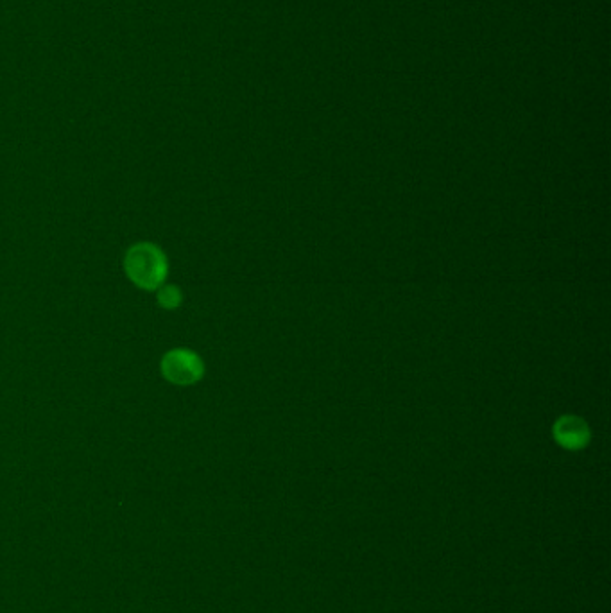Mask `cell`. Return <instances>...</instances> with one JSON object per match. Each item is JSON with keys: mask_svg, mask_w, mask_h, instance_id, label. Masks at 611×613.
Wrapping results in <instances>:
<instances>
[{"mask_svg": "<svg viewBox=\"0 0 611 613\" xmlns=\"http://www.w3.org/2000/svg\"><path fill=\"white\" fill-rule=\"evenodd\" d=\"M130 277L142 287H156L164 280L165 260L162 253L153 246H137L133 248L128 259Z\"/></svg>", "mask_w": 611, "mask_h": 613, "instance_id": "6da1fadb", "label": "cell"}, {"mask_svg": "<svg viewBox=\"0 0 611 613\" xmlns=\"http://www.w3.org/2000/svg\"><path fill=\"white\" fill-rule=\"evenodd\" d=\"M552 434H554V440L558 441V445L567 450L585 449L592 438L588 424L583 418L576 415H565L558 418Z\"/></svg>", "mask_w": 611, "mask_h": 613, "instance_id": "7a4b0ae2", "label": "cell"}, {"mask_svg": "<svg viewBox=\"0 0 611 613\" xmlns=\"http://www.w3.org/2000/svg\"><path fill=\"white\" fill-rule=\"evenodd\" d=\"M165 373L173 382L190 384L203 375V363L199 361L198 355L190 354L185 350H176L173 354L167 355Z\"/></svg>", "mask_w": 611, "mask_h": 613, "instance_id": "3957f363", "label": "cell"}]
</instances>
